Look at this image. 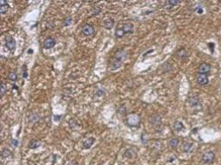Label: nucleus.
Here are the masks:
<instances>
[{"instance_id":"f257e3e1","label":"nucleus","mask_w":221,"mask_h":165,"mask_svg":"<svg viewBox=\"0 0 221 165\" xmlns=\"http://www.w3.org/2000/svg\"><path fill=\"white\" fill-rule=\"evenodd\" d=\"M125 58V51L123 50H119L118 52L116 53V55L113 58L112 63H111V71H116V70H118V68H120V66L122 65Z\"/></svg>"},{"instance_id":"f03ea898","label":"nucleus","mask_w":221,"mask_h":165,"mask_svg":"<svg viewBox=\"0 0 221 165\" xmlns=\"http://www.w3.org/2000/svg\"><path fill=\"white\" fill-rule=\"evenodd\" d=\"M139 122H140V118L136 114H131L126 118V123L131 127H135L138 125Z\"/></svg>"},{"instance_id":"7ed1b4c3","label":"nucleus","mask_w":221,"mask_h":165,"mask_svg":"<svg viewBox=\"0 0 221 165\" xmlns=\"http://www.w3.org/2000/svg\"><path fill=\"white\" fill-rule=\"evenodd\" d=\"M214 159H215V154L212 151H209V152L204 153L203 156H202V161H203L204 163L206 164L212 163Z\"/></svg>"},{"instance_id":"20e7f679","label":"nucleus","mask_w":221,"mask_h":165,"mask_svg":"<svg viewBox=\"0 0 221 165\" xmlns=\"http://www.w3.org/2000/svg\"><path fill=\"white\" fill-rule=\"evenodd\" d=\"M188 102H189V104L191 105V107H192V109H195V110H200L202 109L201 103H200V100L197 98V97H192V98H189Z\"/></svg>"},{"instance_id":"39448f33","label":"nucleus","mask_w":221,"mask_h":165,"mask_svg":"<svg viewBox=\"0 0 221 165\" xmlns=\"http://www.w3.org/2000/svg\"><path fill=\"white\" fill-rule=\"evenodd\" d=\"M196 81H197L198 84L206 85L208 83V77H207L206 74H200V73H198L197 75V77H196Z\"/></svg>"},{"instance_id":"423d86ee","label":"nucleus","mask_w":221,"mask_h":165,"mask_svg":"<svg viewBox=\"0 0 221 165\" xmlns=\"http://www.w3.org/2000/svg\"><path fill=\"white\" fill-rule=\"evenodd\" d=\"M82 32H83L84 36H91V35L94 34L95 30L93 28V26L90 25V24H86L83 28V30H82Z\"/></svg>"},{"instance_id":"0eeeda50","label":"nucleus","mask_w":221,"mask_h":165,"mask_svg":"<svg viewBox=\"0 0 221 165\" xmlns=\"http://www.w3.org/2000/svg\"><path fill=\"white\" fill-rule=\"evenodd\" d=\"M5 45H6L7 49L10 51H12L16 47V41L13 37H8L5 41Z\"/></svg>"},{"instance_id":"6e6552de","label":"nucleus","mask_w":221,"mask_h":165,"mask_svg":"<svg viewBox=\"0 0 221 165\" xmlns=\"http://www.w3.org/2000/svg\"><path fill=\"white\" fill-rule=\"evenodd\" d=\"M150 123H151L153 126L158 127V126H160L161 123H162V119H161L160 116L155 115L150 118Z\"/></svg>"},{"instance_id":"1a4fd4ad","label":"nucleus","mask_w":221,"mask_h":165,"mask_svg":"<svg viewBox=\"0 0 221 165\" xmlns=\"http://www.w3.org/2000/svg\"><path fill=\"white\" fill-rule=\"evenodd\" d=\"M56 44V41L55 39L52 38V37H48L45 40L44 42V47L45 49H51L54 47V45Z\"/></svg>"},{"instance_id":"9d476101","label":"nucleus","mask_w":221,"mask_h":165,"mask_svg":"<svg viewBox=\"0 0 221 165\" xmlns=\"http://www.w3.org/2000/svg\"><path fill=\"white\" fill-rule=\"evenodd\" d=\"M122 30L124 31L125 34H132L133 31H134L133 24H125L124 25L122 26Z\"/></svg>"},{"instance_id":"9b49d317","label":"nucleus","mask_w":221,"mask_h":165,"mask_svg":"<svg viewBox=\"0 0 221 165\" xmlns=\"http://www.w3.org/2000/svg\"><path fill=\"white\" fill-rule=\"evenodd\" d=\"M210 71V65L206 63L201 64L198 67V73L200 74H206Z\"/></svg>"},{"instance_id":"f8f14e48","label":"nucleus","mask_w":221,"mask_h":165,"mask_svg":"<svg viewBox=\"0 0 221 165\" xmlns=\"http://www.w3.org/2000/svg\"><path fill=\"white\" fill-rule=\"evenodd\" d=\"M40 145H41V143L39 141V140L33 139V140H31V141L29 142V143H28V148L34 150V149L39 148Z\"/></svg>"},{"instance_id":"ddd939ff","label":"nucleus","mask_w":221,"mask_h":165,"mask_svg":"<svg viewBox=\"0 0 221 165\" xmlns=\"http://www.w3.org/2000/svg\"><path fill=\"white\" fill-rule=\"evenodd\" d=\"M93 143H94V138L93 137H90V138H87L85 141L83 143V147L84 149H90L92 146V144H93Z\"/></svg>"},{"instance_id":"4468645a","label":"nucleus","mask_w":221,"mask_h":165,"mask_svg":"<svg viewBox=\"0 0 221 165\" xmlns=\"http://www.w3.org/2000/svg\"><path fill=\"white\" fill-rule=\"evenodd\" d=\"M0 12L2 13V14H4V13H6V12L8 10H9V5L5 1H0Z\"/></svg>"},{"instance_id":"2eb2a0df","label":"nucleus","mask_w":221,"mask_h":165,"mask_svg":"<svg viewBox=\"0 0 221 165\" xmlns=\"http://www.w3.org/2000/svg\"><path fill=\"white\" fill-rule=\"evenodd\" d=\"M184 124H183L181 122H179V121H176V122H174V123H173V129L174 130H176V131H181L184 129Z\"/></svg>"},{"instance_id":"dca6fc26","label":"nucleus","mask_w":221,"mask_h":165,"mask_svg":"<svg viewBox=\"0 0 221 165\" xmlns=\"http://www.w3.org/2000/svg\"><path fill=\"white\" fill-rule=\"evenodd\" d=\"M113 24H114L113 19H111V18H109V19H107V20L105 21V24H104V27H105L106 30H111V29L113 27Z\"/></svg>"},{"instance_id":"f3484780","label":"nucleus","mask_w":221,"mask_h":165,"mask_svg":"<svg viewBox=\"0 0 221 165\" xmlns=\"http://www.w3.org/2000/svg\"><path fill=\"white\" fill-rule=\"evenodd\" d=\"M179 143V140L178 138H171L170 141H169V146L171 149H176L178 147Z\"/></svg>"},{"instance_id":"a211bd4d","label":"nucleus","mask_w":221,"mask_h":165,"mask_svg":"<svg viewBox=\"0 0 221 165\" xmlns=\"http://www.w3.org/2000/svg\"><path fill=\"white\" fill-rule=\"evenodd\" d=\"M177 54H178V56L180 59H185V58H186L187 56H188L187 51H186L185 49H181V50H179Z\"/></svg>"},{"instance_id":"6ab92c4d","label":"nucleus","mask_w":221,"mask_h":165,"mask_svg":"<svg viewBox=\"0 0 221 165\" xmlns=\"http://www.w3.org/2000/svg\"><path fill=\"white\" fill-rule=\"evenodd\" d=\"M135 155H136L135 151L133 150H132V149H130V150H127L126 151H125V154H124V156L128 157V158H132Z\"/></svg>"},{"instance_id":"aec40b11","label":"nucleus","mask_w":221,"mask_h":165,"mask_svg":"<svg viewBox=\"0 0 221 165\" xmlns=\"http://www.w3.org/2000/svg\"><path fill=\"white\" fill-rule=\"evenodd\" d=\"M192 147V143H185L184 145H183V150H184L185 152H188V151H190Z\"/></svg>"},{"instance_id":"412c9836","label":"nucleus","mask_w":221,"mask_h":165,"mask_svg":"<svg viewBox=\"0 0 221 165\" xmlns=\"http://www.w3.org/2000/svg\"><path fill=\"white\" fill-rule=\"evenodd\" d=\"M125 34V33L124 32V31L122 30V28L121 29H117L116 31H115V37H118V38H121V37H124Z\"/></svg>"},{"instance_id":"4be33fe9","label":"nucleus","mask_w":221,"mask_h":165,"mask_svg":"<svg viewBox=\"0 0 221 165\" xmlns=\"http://www.w3.org/2000/svg\"><path fill=\"white\" fill-rule=\"evenodd\" d=\"M1 156L3 158H7L8 156H10V151L8 150V149H4V150H3V151L1 152Z\"/></svg>"},{"instance_id":"5701e85b","label":"nucleus","mask_w":221,"mask_h":165,"mask_svg":"<svg viewBox=\"0 0 221 165\" xmlns=\"http://www.w3.org/2000/svg\"><path fill=\"white\" fill-rule=\"evenodd\" d=\"M6 90H7L6 85H5L4 83H2L1 86H0V95H1V96H4V95L6 93Z\"/></svg>"},{"instance_id":"b1692460","label":"nucleus","mask_w":221,"mask_h":165,"mask_svg":"<svg viewBox=\"0 0 221 165\" xmlns=\"http://www.w3.org/2000/svg\"><path fill=\"white\" fill-rule=\"evenodd\" d=\"M165 4H170V6L171 7H173V6H175V5H178L179 4H180V1L179 0H169V1H167L165 3Z\"/></svg>"},{"instance_id":"393cba45","label":"nucleus","mask_w":221,"mask_h":165,"mask_svg":"<svg viewBox=\"0 0 221 165\" xmlns=\"http://www.w3.org/2000/svg\"><path fill=\"white\" fill-rule=\"evenodd\" d=\"M8 78L12 81H16L17 80V75L14 72H10L9 75H8Z\"/></svg>"},{"instance_id":"a878e982","label":"nucleus","mask_w":221,"mask_h":165,"mask_svg":"<svg viewBox=\"0 0 221 165\" xmlns=\"http://www.w3.org/2000/svg\"><path fill=\"white\" fill-rule=\"evenodd\" d=\"M23 77H24V78H26L27 77H28V74H27V71H26V67H25V65L23 66Z\"/></svg>"},{"instance_id":"bb28decb","label":"nucleus","mask_w":221,"mask_h":165,"mask_svg":"<svg viewBox=\"0 0 221 165\" xmlns=\"http://www.w3.org/2000/svg\"><path fill=\"white\" fill-rule=\"evenodd\" d=\"M71 23H72V19H71L70 18H66V19L64 21V24L65 26H68Z\"/></svg>"},{"instance_id":"cd10ccee","label":"nucleus","mask_w":221,"mask_h":165,"mask_svg":"<svg viewBox=\"0 0 221 165\" xmlns=\"http://www.w3.org/2000/svg\"><path fill=\"white\" fill-rule=\"evenodd\" d=\"M195 10L198 13V14H202V13H203V9H202L201 7H197V8H195Z\"/></svg>"},{"instance_id":"c85d7f7f","label":"nucleus","mask_w":221,"mask_h":165,"mask_svg":"<svg viewBox=\"0 0 221 165\" xmlns=\"http://www.w3.org/2000/svg\"><path fill=\"white\" fill-rule=\"evenodd\" d=\"M12 146H14V147H17L18 144V142L17 141V140L13 139V140H12Z\"/></svg>"},{"instance_id":"c756f323","label":"nucleus","mask_w":221,"mask_h":165,"mask_svg":"<svg viewBox=\"0 0 221 165\" xmlns=\"http://www.w3.org/2000/svg\"><path fill=\"white\" fill-rule=\"evenodd\" d=\"M104 94H105V92H104L103 90H99V91H98L97 92V95L98 96H104Z\"/></svg>"},{"instance_id":"7c9ffc66","label":"nucleus","mask_w":221,"mask_h":165,"mask_svg":"<svg viewBox=\"0 0 221 165\" xmlns=\"http://www.w3.org/2000/svg\"><path fill=\"white\" fill-rule=\"evenodd\" d=\"M66 165H77V163H76V162H74V161H71V162H69V163H68Z\"/></svg>"},{"instance_id":"2f4dec72","label":"nucleus","mask_w":221,"mask_h":165,"mask_svg":"<svg viewBox=\"0 0 221 165\" xmlns=\"http://www.w3.org/2000/svg\"><path fill=\"white\" fill-rule=\"evenodd\" d=\"M59 119H60V117H59V116H57L56 117H54V120H59Z\"/></svg>"}]
</instances>
